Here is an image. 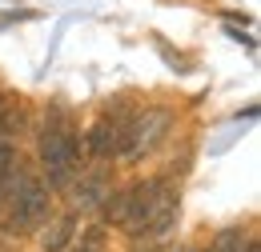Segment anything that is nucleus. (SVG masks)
<instances>
[{
  "label": "nucleus",
  "mask_w": 261,
  "mask_h": 252,
  "mask_svg": "<svg viewBox=\"0 0 261 252\" xmlns=\"http://www.w3.org/2000/svg\"><path fill=\"white\" fill-rule=\"evenodd\" d=\"M40 164H44V176H48L53 188H68V184L76 180L81 140H76V132H72L61 116L44 128V136H40Z\"/></svg>",
  "instance_id": "nucleus-1"
},
{
  "label": "nucleus",
  "mask_w": 261,
  "mask_h": 252,
  "mask_svg": "<svg viewBox=\"0 0 261 252\" xmlns=\"http://www.w3.org/2000/svg\"><path fill=\"white\" fill-rule=\"evenodd\" d=\"M4 200L12 208V228H36L48 216V188H44V180L36 172H29V168H20V164H12L8 180H4Z\"/></svg>",
  "instance_id": "nucleus-2"
},
{
  "label": "nucleus",
  "mask_w": 261,
  "mask_h": 252,
  "mask_svg": "<svg viewBox=\"0 0 261 252\" xmlns=\"http://www.w3.org/2000/svg\"><path fill=\"white\" fill-rule=\"evenodd\" d=\"M165 128H169V112H165V108H145V112L129 116V124H125V144H121V156L141 160L149 148H153V144H157V136H161Z\"/></svg>",
  "instance_id": "nucleus-3"
},
{
  "label": "nucleus",
  "mask_w": 261,
  "mask_h": 252,
  "mask_svg": "<svg viewBox=\"0 0 261 252\" xmlns=\"http://www.w3.org/2000/svg\"><path fill=\"white\" fill-rule=\"evenodd\" d=\"M125 124H129V116H121V120H113V116H100L97 124L89 128V140H85V148H89L97 160L121 156V144H125Z\"/></svg>",
  "instance_id": "nucleus-4"
},
{
  "label": "nucleus",
  "mask_w": 261,
  "mask_h": 252,
  "mask_svg": "<svg viewBox=\"0 0 261 252\" xmlns=\"http://www.w3.org/2000/svg\"><path fill=\"white\" fill-rule=\"evenodd\" d=\"M72 232H76V216L68 212V216H61V220L44 232V252H65L68 240H72Z\"/></svg>",
  "instance_id": "nucleus-5"
},
{
  "label": "nucleus",
  "mask_w": 261,
  "mask_h": 252,
  "mask_svg": "<svg viewBox=\"0 0 261 252\" xmlns=\"http://www.w3.org/2000/svg\"><path fill=\"white\" fill-rule=\"evenodd\" d=\"M100 200H105V176H100V172H89V176L81 180V188H76V208H97Z\"/></svg>",
  "instance_id": "nucleus-6"
},
{
  "label": "nucleus",
  "mask_w": 261,
  "mask_h": 252,
  "mask_svg": "<svg viewBox=\"0 0 261 252\" xmlns=\"http://www.w3.org/2000/svg\"><path fill=\"white\" fill-rule=\"evenodd\" d=\"M245 240H249V236H245L241 228H225V232L213 236V248H209V252H241V248H245Z\"/></svg>",
  "instance_id": "nucleus-7"
},
{
  "label": "nucleus",
  "mask_w": 261,
  "mask_h": 252,
  "mask_svg": "<svg viewBox=\"0 0 261 252\" xmlns=\"http://www.w3.org/2000/svg\"><path fill=\"white\" fill-rule=\"evenodd\" d=\"M100 244H105L100 228H89V232H85V248H81V252H100Z\"/></svg>",
  "instance_id": "nucleus-8"
},
{
  "label": "nucleus",
  "mask_w": 261,
  "mask_h": 252,
  "mask_svg": "<svg viewBox=\"0 0 261 252\" xmlns=\"http://www.w3.org/2000/svg\"><path fill=\"white\" fill-rule=\"evenodd\" d=\"M8 128H12V108L0 100V136H8Z\"/></svg>",
  "instance_id": "nucleus-9"
},
{
  "label": "nucleus",
  "mask_w": 261,
  "mask_h": 252,
  "mask_svg": "<svg viewBox=\"0 0 261 252\" xmlns=\"http://www.w3.org/2000/svg\"><path fill=\"white\" fill-rule=\"evenodd\" d=\"M241 252H261V248H257V240H245V248H241Z\"/></svg>",
  "instance_id": "nucleus-10"
},
{
  "label": "nucleus",
  "mask_w": 261,
  "mask_h": 252,
  "mask_svg": "<svg viewBox=\"0 0 261 252\" xmlns=\"http://www.w3.org/2000/svg\"><path fill=\"white\" fill-rule=\"evenodd\" d=\"M177 252H193V248H177Z\"/></svg>",
  "instance_id": "nucleus-11"
}]
</instances>
